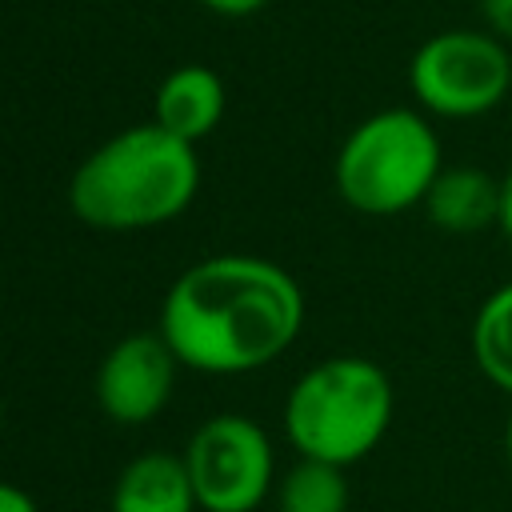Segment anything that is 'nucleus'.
Segmentation results:
<instances>
[{
    "label": "nucleus",
    "instance_id": "7",
    "mask_svg": "<svg viewBox=\"0 0 512 512\" xmlns=\"http://www.w3.org/2000/svg\"><path fill=\"white\" fill-rule=\"evenodd\" d=\"M176 352L164 332L120 336L96 368V404L116 424H148L176 388Z\"/></svg>",
    "mask_w": 512,
    "mask_h": 512
},
{
    "label": "nucleus",
    "instance_id": "3",
    "mask_svg": "<svg viewBox=\"0 0 512 512\" xmlns=\"http://www.w3.org/2000/svg\"><path fill=\"white\" fill-rule=\"evenodd\" d=\"M396 392L368 356H328L296 376L284 400V432L296 456L356 464L380 448L392 428Z\"/></svg>",
    "mask_w": 512,
    "mask_h": 512
},
{
    "label": "nucleus",
    "instance_id": "18",
    "mask_svg": "<svg viewBox=\"0 0 512 512\" xmlns=\"http://www.w3.org/2000/svg\"><path fill=\"white\" fill-rule=\"evenodd\" d=\"M0 428H4V400H0Z\"/></svg>",
    "mask_w": 512,
    "mask_h": 512
},
{
    "label": "nucleus",
    "instance_id": "16",
    "mask_svg": "<svg viewBox=\"0 0 512 512\" xmlns=\"http://www.w3.org/2000/svg\"><path fill=\"white\" fill-rule=\"evenodd\" d=\"M496 228L512 240V164L500 172V224Z\"/></svg>",
    "mask_w": 512,
    "mask_h": 512
},
{
    "label": "nucleus",
    "instance_id": "14",
    "mask_svg": "<svg viewBox=\"0 0 512 512\" xmlns=\"http://www.w3.org/2000/svg\"><path fill=\"white\" fill-rule=\"evenodd\" d=\"M0 512H40V508H36V500L20 484L0 480Z\"/></svg>",
    "mask_w": 512,
    "mask_h": 512
},
{
    "label": "nucleus",
    "instance_id": "1",
    "mask_svg": "<svg viewBox=\"0 0 512 512\" xmlns=\"http://www.w3.org/2000/svg\"><path fill=\"white\" fill-rule=\"evenodd\" d=\"M304 328V292L264 256H208L184 268L164 304L160 332L184 368L244 376L280 360Z\"/></svg>",
    "mask_w": 512,
    "mask_h": 512
},
{
    "label": "nucleus",
    "instance_id": "13",
    "mask_svg": "<svg viewBox=\"0 0 512 512\" xmlns=\"http://www.w3.org/2000/svg\"><path fill=\"white\" fill-rule=\"evenodd\" d=\"M476 8H480V24L504 44H512V0H476Z\"/></svg>",
    "mask_w": 512,
    "mask_h": 512
},
{
    "label": "nucleus",
    "instance_id": "12",
    "mask_svg": "<svg viewBox=\"0 0 512 512\" xmlns=\"http://www.w3.org/2000/svg\"><path fill=\"white\" fill-rule=\"evenodd\" d=\"M276 512H348L352 488L340 464L300 456L272 488Z\"/></svg>",
    "mask_w": 512,
    "mask_h": 512
},
{
    "label": "nucleus",
    "instance_id": "5",
    "mask_svg": "<svg viewBox=\"0 0 512 512\" xmlns=\"http://www.w3.org/2000/svg\"><path fill=\"white\" fill-rule=\"evenodd\" d=\"M408 88L432 120H480L512 92V48L480 28H440L416 44Z\"/></svg>",
    "mask_w": 512,
    "mask_h": 512
},
{
    "label": "nucleus",
    "instance_id": "8",
    "mask_svg": "<svg viewBox=\"0 0 512 512\" xmlns=\"http://www.w3.org/2000/svg\"><path fill=\"white\" fill-rule=\"evenodd\" d=\"M420 208L440 232L476 236L500 224V176L480 164H444Z\"/></svg>",
    "mask_w": 512,
    "mask_h": 512
},
{
    "label": "nucleus",
    "instance_id": "2",
    "mask_svg": "<svg viewBox=\"0 0 512 512\" xmlns=\"http://www.w3.org/2000/svg\"><path fill=\"white\" fill-rule=\"evenodd\" d=\"M200 188L196 144L168 128L136 124L108 136L68 180L72 212L100 232H136L176 220Z\"/></svg>",
    "mask_w": 512,
    "mask_h": 512
},
{
    "label": "nucleus",
    "instance_id": "9",
    "mask_svg": "<svg viewBox=\"0 0 512 512\" xmlns=\"http://www.w3.org/2000/svg\"><path fill=\"white\" fill-rule=\"evenodd\" d=\"M224 80L216 68L208 64H180L172 68L160 88H156V104H152V120L160 128H168L172 136L196 144L204 140L220 120H224Z\"/></svg>",
    "mask_w": 512,
    "mask_h": 512
},
{
    "label": "nucleus",
    "instance_id": "6",
    "mask_svg": "<svg viewBox=\"0 0 512 512\" xmlns=\"http://www.w3.org/2000/svg\"><path fill=\"white\" fill-rule=\"evenodd\" d=\"M184 464L204 512H256L276 488V452L268 432L236 412L204 420L184 448Z\"/></svg>",
    "mask_w": 512,
    "mask_h": 512
},
{
    "label": "nucleus",
    "instance_id": "17",
    "mask_svg": "<svg viewBox=\"0 0 512 512\" xmlns=\"http://www.w3.org/2000/svg\"><path fill=\"white\" fill-rule=\"evenodd\" d=\"M504 460H508V472H512V412L504 420Z\"/></svg>",
    "mask_w": 512,
    "mask_h": 512
},
{
    "label": "nucleus",
    "instance_id": "11",
    "mask_svg": "<svg viewBox=\"0 0 512 512\" xmlns=\"http://www.w3.org/2000/svg\"><path fill=\"white\" fill-rule=\"evenodd\" d=\"M468 348H472L476 372L492 388H500L504 396H512V280L496 284L480 300V308L472 316Z\"/></svg>",
    "mask_w": 512,
    "mask_h": 512
},
{
    "label": "nucleus",
    "instance_id": "4",
    "mask_svg": "<svg viewBox=\"0 0 512 512\" xmlns=\"http://www.w3.org/2000/svg\"><path fill=\"white\" fill-rule=\"evenodd\" d=\"M444 168L440 132L420 108H380L336 148L332 184L360 216H400L420 208Z\"/></svg>",
    "mask_w": 512,
    "mask_h": 512
},
{
    "label": "nucleus",
    "instance_id": "15",
    "mask_svg": "<svg viewBox=\"0 0 512 512\" xmlns=\"http://www.w3.org/2000/svg\"><path fill=\"white\" fill-rule=\"evenodd\" d=\"M208 12H216V16H252V12H260L268 0H200Z\"/></svg>",
    "mask_w": 512,
    "mask_h": 512
},
{
    "label": "nucleus",
    "instance_id": "10",
    "mask_svg": "<svg viewBox=\"0 0 512 512\" xmlns=\"http://www.w3.org/2000/svg\"><path fill=\"white\" fill-rule=\"evenodd\" d=\"M196 492L184 456L140 452L124 464L112 488V512H196Z\"/></svg>",
    "mask_w": 512,
    "mask_h": 512
}]
</instances>
